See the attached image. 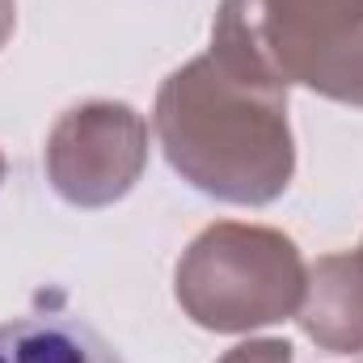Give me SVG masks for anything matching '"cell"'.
Listing matches in <instances>:
<instances>
[{
    "mask_svg": "<svg viewBox=\"0 0 363 363\" xmlns=\"http://www.w3.org/2000/svg\"><path fill=\"white\" fill-rule=\"evenodd\" d=\"M152 127L182 182L220 203L267 207L291 186L287 89L237 77L211 51L161 85Z\"/></svg>",
    "mask_w": 363,
    "mask_h": 363,
    "instance_id": "6da1fadb",
    "label": "cell"
},
{
    "mask_svg": "<svg viewBox=\"0 0 363 363\" xmlns=\"http://www.w3.org/2000/svg\"><path fill=\"white\" fill-rule=\"evenodd\" d=\"M47 178L72 207L118 203L148 165V123L123 101H85L60 114L47 135Z\"/></svg>",
    "mask_w": 363,
    "mask_h": 363,
    "instance_id": "277c9868",
    "label": "cell"
},
{
    "mask_svg": "<svg viewBox=\"0 0 363 363\" xmlns=\"http://www.w3.org/2000/svg\"><path fill=\"white\" fill-rule=\"evenodd\" d=\"M0 363H123V355L72 313H26L0 325Z\"/></svg>",
    "mask_w": 363,
    "mask_h": 363,
    "instance_id": "8992f818",
    "label": "cell"
},
{
    "mask_svg": "<svg viewBox=\"0 0 363 363\" xmlns=\"http://www.w3.org/2000/svg\"><path fill=\"white\" fill-rule=\"evenodd\" d=\"M220 363H291V347L283 338H262V342L233 347Z\"/></svg>",
    "mask_w": 363,
    "mask_h": 363,
    "instance_id": "52a82bcc",
    "label": "cell"
},
{
    "mask_svg": "<svg viewBox=\"0 0 363 363\" xmlns=\"http://www.w3.org/2000/svg\"><path fill=\"white\" fill-rule=\"evenodd\" d=\"M0 182H4V157H0Z\"/></svg>",
    "mask_w": 363,
    "mask_h": 363,
    "instance_id": "9c48e42d",
    "label": "cell"
},
{
    "mask_svg": "<svg viewBox=\"0 0 363 363\" xmlns=\"http://www.w3.org/2000/svg\"><path fill=\"white\" fill-rule=\"evenodd\" d=\"M300 330L330 355L363 351V250L325 254L308 267L304 300L296 308Z\"/></svg>",
    "mask_w": 363,
    "mask_h": 363,
    "instance_id": "5b68a950",
    "label": "cell"
},
{
    "mask_svg": "<svg viewBox=\"0 0 363 363\" xmlns=\"http://www.w3.org/2000/svg\"><path fill=\"white\" fill-rule=\"evenodd\" d=\"M211 55L245 81L363 106V0H224Z\"/></svg>",
    "mask_w": 363,
    "mask_h": 363,
    "instance_id": "7a4b0ae2",
    "label": "cell"
},
{
    "mask_svg": "<svg viewBox=\"0 0 363 363\" xmlns=\"http://www.w3.org/2000/svg\"><path fill=\"white\" fill-rule=\"evenodd\" d=\"M13 26H17V4H13V0H0V47L9 43Z\"/></svg>",
    "mask_w": 363,
    "mask_h": 363,
    "instance_id": "ba28073f",
    "label": "cell"
},
{
    "mask_svg": "<svg viewBox=\"0 0 363 363\" xmlns=\"http://www.w3.org/2000/svg\"><path fill=\"white\" fill-rule=\"evenodd\" d=\"M308 267L291 237L262 224L220 220L203 228L178 262L182 313L216 334H245L296 317Z\"/></svg>",
    "mask_w": 363,
    "mask_h": 363,
    "instance_id": "3957f363",
    "label": "cell"
}]
</instances>
